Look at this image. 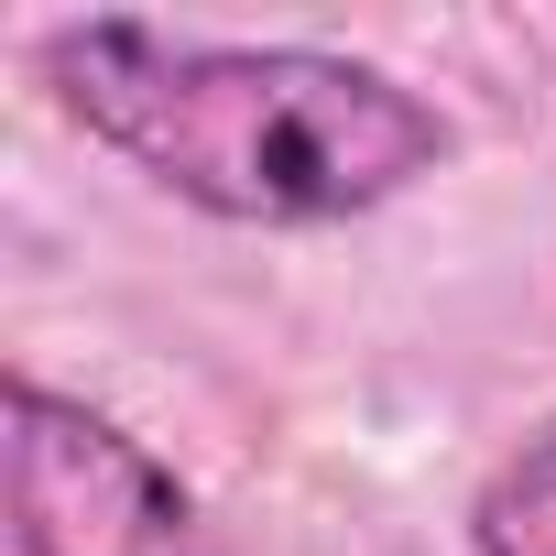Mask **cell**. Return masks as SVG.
I'll return each instance as SVG.
<instances>
[{
	"mask_svg": "<svg viewBox=\"0 0 556 556\" xmlns=\"http://www.w3.org/2000/svg\"><path fill=\"white\" fill-rule=\"evenodd\" d=\"M45 110L218 229H361L458 164V121L350 45H240L153 12H66L34 34Z\"/></svg>",
	"mask_w": 556,
	"mask_h": 556,
	"instance_id": "cell-1",
	"label": "cell"
},
{
	"mask_svg": "<svg viewBox=\"0 0 556 556\" xmlns=\"http://www.w3.org/2000/svg\"><path fill=\"white\" fill-rule=\"evenodd\" d=\"M0 523L12 556H218L175 458L34 361L0 382Z\"/></svg>",
	"mask_w": 556,
	"mask_h": 556,
	"instance_id": "cell-2",
	"label": "cell"
},
{
	"mask_svg": "<svg viewBox=\"0 0 556 556\" xmlns=\"http://www.w3.org/2000/svg\"><path fill=\"white\" fill-rule=\"evenodd\" d=\"M469 556H556V415H534L469 491Z\"/></svg>",
	"mask_w": 556,
	"mask_h": 556,
	"instance_id": "cell-3",
	"label": "cell"
}]
</instances>
